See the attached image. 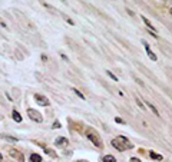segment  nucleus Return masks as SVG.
<instances>
[{
    "mask_svg": "<svg viewBox=\"0 0 172 162\" xmlns=\"http://www.w3.org/2000/svg\"><path fill=\"white\" fill-rule=\"evenodd\" d=\"M131 162H141V159L136 158V156H133V158H131Z\"/></svg>",
    "mask_w": 172,
    "mask_h": 162,
    "instance_id": "aec40b11",
    "label": "nucleus"
},
{
    "mask_svg": "<svg viewBox=\"0 0 172 162\" xmlns=\"http://www.w3.org/2000/svg\"><path fill=\"white\" fill-rule=\"evenodd\" d=\"M12 116H13V119L16 120V122H19V123H20V122L23 120V118H22V115L19 114L17 111H13V112H12Z\"/></svg>",
    "mask_w": 172,
    "mask_h": 162,
    "instance_id": "6e6552de",
    "label": "nucleus"
},
{
    "mask_svg": "<svg viewBox=\"0 0 172 162\" xmlns=\"http://www.w3.org/2000/svg\"><path fill=\"white\" fill-rule=\"evenodd\" d=\"M26 112H27V116H29L33 122H36V123H42V122H43V115H42L39 111L30 108V109H27Z\"/></svg>",
    "mask_w": 172,
    "mask_h": 162,
    "instance_id": "7ed1b4c3",
    "label": "nucleus"
},
{
    "mask_svg": "<svg viewBox=\"0 0 172 162\" xmlns=\"http://www.w3.org/2000/svg\"><path fill=\"white\" fill-rule=\"evenodd\" d=\"M136 103H138V106H139V108L145 111V105H143V103L141 102V99H139V98H136Z\"/></svg>",
    "mask_w": 172,
    "mask_h": 162,
    "instance_id": "dca6fc26",
    "label": "nucleus"
},
{
    "mask_svg": "<svg viewBox=\"0 0 172 162\" xmlns=\"http://www.w3.org/2000/svg\"><path fill=\"white\" fill-rule=\"evenodd\" d=\"M85 133H86V138L89 139V141L95 145V146L102 148V139H101V135L98 133V131H95L93 128H86Z\"/></svg>",
    "mask_w": 172,
    "mask_h": 162,
    "instance_id": "f03ea898",
    "label": "nucleus"
},
{
    "mask_svg": "<svg viewBox=\"0 0 172 162\" xmlns=\"http://www.w3.org/2000/svg\"><path fill=\"white\" fill-rule=\"evenodd\" d=\"M145 105H148V108L152 111L155 114V116H159V112H158V109L155 108V105H152V103H149V102H145Z\"/></svg>",
    "mask_w": 172,
    "mask_h": 162,
    "instance_id": "f8f14e48",
    "label": "nucleus"
},
{
    "mask_svg": "<svg viewBox=\"0 0 172 162\" xmlns=\"http://www.w3.org/2000/svg\"><path fill=\"white\" fill-rule=\"evenodd\" d=\"M112 146L116 151H119V152H124V151H126V149H132V148H133V144H132L126 136H122V135H120V136H118V138H115L112 141Z\"/></svg>",
    "mask_w": 172,
    "mask_h": 162,
    "instance_id": "f257e3e1",
    "label": "nucleus"
},
{
    "mask_svg": "<svg viewBox=\"0 0 172 162\" xmlns=\"http://www.w3.org/2000/svg\"><path fill=\"white\" fill-rule=\"evenodd\" d=\"M149 156H151L152 159H156V161H162V159H164V156L159 155V154H155V152H149Z\"/></svg>",
    "mask_w": 172,
    "mask_h": 162,
    "instance_id": "ddd939ff",
    "label": "nucleus"
},
{
    "mask_svg": "<svg viewBox=\"0 0 172 162\" xmlns=\"http://www.w3.org/2000/svg\"><path fill=\"white\" fill-rule=\"evenodd\" d=\"M102 162H116V158L113 155H105L102 158Z\"/></svg>",
    "mask_w": 172,
    "mask_h": 162,
    "instance_id": "9d476101",
    "label": "nucleus"
},
{
    "mask_svg": "<svg viewBox=\"0 0 172 162\" xmlns=\"http://www.w3.org/2000/svg\"><path fill=\"white\" fill-rule=\"evenodd\" d=\"M142 20H143V23L146 24V26H148V29H151V30H155V27H154V24L151 23V22H149L148 19L145 17V16H142ZM155 32H156V30H155Z\"/></svg>",
    "mask_w": 172,
    "mask_h": 162,
    "instance_id": "4468645a",
    "label": "nucleus"
},
{
    "mask_svg": "<svg viewBox=\"0 0 172 162\" xmlns=\"http://www.w3.org/2000/svg\"><path fill=\"white\" fill-rule=\"evenodd\" d=\"M66 20H67V23H69V24H72V26L75 24V23H73V20H72V19H69V17H67V19H66Z\"/></svg>",
    "mask_w": 172,
    "mask_h": 162,
    "instance_id": "4be33fe9",
    "label": "nucleus"
},
{
    "mask_svg": "<svg viewBox=\"0 0 172 162\" xmlns=\"http://www.w3.org/2000/svg\"><path fill=\"white\" fill-rule=\"evenodd\" d=\"M169 13H171V16H172V7H171V9H169Z\"/></svg>",
    "mask_w": 172,
    "mask_h": 162,
    "instance_id": "393cba45",
    "label": "nucleus"
},
{
    "mask_svg": "<svg viewBox=\"0 0 172 162\" xmlns=\"http://www.w3.org/2000/svg\"><path fill=\"white\" fill-rule=\"evenodd\" d=\"M33 99H35L39 105H42V106H49V105H50V101H49L48 98L43 95H39V93H35V95H33Z\"/></svg>",
    "mask_w": 172,
    "mask_h": 162,
    "instance_id": "20e7f679",
    "label": "nucleus"
},
{
    "mask_svg": "<svg viewBox=\"0 0 172 162\" xmlns=\"http://www.w3.org/2000/svg\"><path fill=\"white\" fill-rule=\"evenodd\" d=\"M2 158H3V155H2V154H0V161H2Z\"/></svg>",
    "mask_w": 172,
    "mask_h": 162,
    "instance_id": "a878e982",
    "label": "nucleus"
},
{
    "mask_svg": "<svg viewBox=\"0 0 172 162\" xmlns=\"http://www.w3.org/2000/svg\"><path fill=\"white\" fill-rule=\"evenodd\" d=\"M77 162H88V161H77Z\"/></svg>",
    "mask_w": 172,
    "mask_h": 162,
    "instance_id": "bb28decb",
    "label": "nucleus"
},
{
    "mask_svg": "<svg viewBox=\"0 0 172 162\" xmlns=\"http://www.w3.org/2000/svg\"><path fill=\"white\" fill-rule=\"evenodd\" d=\"M142 43H143V46H145V50H146V55L149 56V59H151V60H156V55L152 52V49H151V46L148 45V42H146V40H142Z\"/></svg>",
    "mask_w": 172,
    "mask_h": 162,
    "instance_id": "423d86ee",
    "label": "nucleus"
},
{
    "mask_svg": "<svg viewBox=\"0 0 172 162\" xmlns=\"http://www.w3.org/2000/svg\"><path fill=\"white\" fill-rule=\"evenodd\" d=\"M2 138H3V139H6L7 142H13V144H14V142H17V141H19L17 138H14V136H10V135H2Z\"/></svg>",
    "mask_w": 172,
    "mask_h": 162,
    "instance_id": "9b49d317",
    "label": "nucleus"
},
{
    "mask_svg": "<svg viewBox=\"0 0 172 162\" xmlns=\"http://www.w3.org/2000/svg\"><path fill=\"white\" fill-rule=\"evenodd\" d=\"M53 128H55V129H59V128H60V123H59V122H58V120H55Z\"/></svg>",
    "mask_w": 172,
    "mask_h": 162,
    "instance_id": "6ab92c4d",
    "label": "nucleus"
},
{
    "mask_svg": "<svg viewBox=\"0 0 172 162\" xmlns=\"http://www.w3.org/2000/svg\"><path fill=\"white\" fill-rule=\"evenodd\" d=\"M30 162H42V156L39 155V154H32L29 158Z\"/></svg>",
    "mask_w": 172,
    "mask_h": 162,
    "instance_id": "1a4fd4ad",
    "label": "nucleus"
},
{
    "mask_svg": "<svg viewBox=\"0 0 172 162\" xmlns=\"http://www.w3.org/2000/svg\"><path fill=\"white\" fill-rule=\"evenodd\" d=\"M108 76H109V78H111V79H113V80H115V82H116V80H118V78H116V76H115V75H113V73L112 72H109V70H108Z\"/></svg>",
    "mask_w": 172,
    "mask_h": 162,
    "instance_id": "f3484780",
    "label": "nucleus"
},
{
    "mask_svg": "<svg viewBox=\"0 0 172 162\" xmlns=\"http://www.w3.org/2000/svg\"><path fill=\"white\" fill-rule=\"evenodd\" d=\"M60 56H62V59H63V60H69V59H67V56H66V55H63V53H62V55H60Z\"/></svg>",
    "mask_w": 172,
    "mask_h": 162,
    "instance_id": "5701e85b",
    "label": "nucleus"
},
{
    "mask_svg": "<svg viewBox=\"0 0 172 162\" xmlns=\"http://www.w3.org/2000/svg\"><path fill=\"white\" fill-rule=\"evenodd\" d=\"M42 60H43V62H48V56H46V55H42Z\"/></svg>",
    "mask_w": 172,
    "mask_h": 162,
    "instance_id": "412c9836",
    "label": "nucleus"
},
{
    "mask_svg": "<svg viewBox=\"0 0 172 162\" xmlns=\"http://www.w3.org/2000/svg\"><path fill=\"white\" fill-rule=\"evenodd\" d=\"M9 155L10 156H13V158H16V159H19L20 162H23L24 161V158H23V155L19 152L17 149H10L9 151Z\"/></svg>",
    "mask_w": 172,
    "mask_h": 162,
    "instance_id": "0eeeda50",
    "label": "nucleus"
},
{
    "mask_svg": "<svg viewBox=\"0 0 172 162\" xmlns=\"http://www.w3.org/2000/svg\"><path fill=\"white\" fill-rule=\"evenodd\" d=\"M55 145L58 148H65V146L69 145V139L65 138V136H58V138L55 139Z\"/></svg>",
    "mask_w": 172,
    "mask_h": 162,
    "instance_id": "39448f33",
    "label": "nucleus"
},
{
    "mask_svg": "<svg viewBox=\"0 0 172 162\" xmlns=\"http://www.w3.org/2000/svg\"><path fill=\"white\" fill-rule=\"evenodd\" d=\"M73 93H76V96H79V98H80V99H83V101H85V99H86V98H85V95H83L82 92H80V90H77V89H75V88H73Z\"/></svg>",
    "mask_w": 172,
    "mask_h": 162,
    "instance_id": "2eb2a0df",
    "label": "nucleus"
},
{
    "mask_svg": "<svg viewBox=\"0 0 172 162\" xmlns=\"http://www.w3.org/2000/svg\"><path fill=\"white\" fill-rule=\"evenodd\" d=\"M115 122H116V123H125V120L122 119V118H115Z\"/></svg>",
    "mask_w": 172,
    "mask_h": 162,
    "instance_id": "a211bd4d",
    "label": "nucleus"
},
{
    "mask_svg": "<svg viewBox=\"0 0 172 162\" xmlns=\"http://www.w3.org/2000/svg\"><path fill=\"white\" fill-rule=\"evenodd\" d=\"M126 12H128V13H129V14H131V16H133V12H132V10H131V9H126Z\"/></svg>",
    "mask_w": 172,
    "mask_h": 162,
    "instance_id": "b1692460",
    "label": "nucleus"
}]
</instances>
